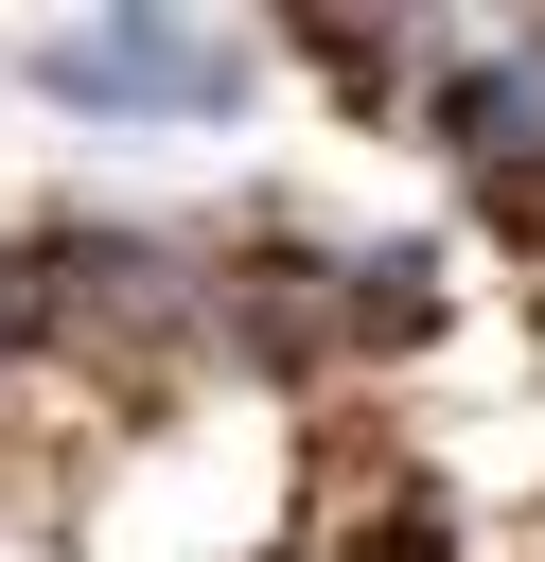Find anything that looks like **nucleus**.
Wrapping results in <instances>:
<instances>
[{
  "instance_id": "f257e3e1",
  "label": "nucleus",
  "mask_w": 545,
  "mask_h": 562,
  "mask_svg": "<svg viewBox=\"0 0 545 562\" xmlns=\"http://www.w3.org/2000/svg\"><path fill=\"white\" fill-rule=\"evenodd\" d=\"M35 70H53L70 105H211V88H229L211 35H53Z\"/></svg>"
},
{
  "instance_id": "f03ea898",
  "label": "nucleus",
  "mask_w": 545,
  "mask_h": 562,
  "mask_svg": "<svg viewBox=\"0 0 545 562\" xmlns=\"http://www.w3.org/2000/svg\"><path fill=\"white\" fill-rule=\"evenodd\" d=\"M457 140H475L492 176H510V158H545V35H527V53H492V70L457 88Z\"/></svg>"
}]
</instances>
